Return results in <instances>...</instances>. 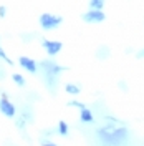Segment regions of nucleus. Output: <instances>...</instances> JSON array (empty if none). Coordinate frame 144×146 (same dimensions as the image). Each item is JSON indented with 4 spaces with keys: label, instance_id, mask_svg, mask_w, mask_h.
Here are the masks:
<instances>
[{
    "label": "nucleus",
    "instance_id": "1",
    "mask_svg": "<svg viewBox=\"0 0 144 146\" xmlns=\"http://www.w3.org/2000/svg\"><path fill=\"white\" fill-rule=\"evenodd\" d=\"M127 129L126 128L116 126V119H111L106 126H103L98 131L99 141L104 146H119L127 139Z\"/></svg>",
    "mask_w": 144,
    "mask_h": 146
},
{
    "label": "nucleus",
    "instance_id": "9",
    "mask_svg": "<svg viewBox=\"0 0 144 146\" xmlns=\"http://www.w3.org/2000/svg\"><path fill=\"white\" fill-rule=\"evenodd\" d=\"M106 0H90V9L93 10H103Z\"/></svg>",
    "mask_w": 144,
    "mask_h": 146
},
{
    "label": "nucleus",
    "instance_id": "15",
    "mask_svg": "<svg viewBox=\"0 0 144 146\" xmlns=\"http://www.w3.org/2000/svg\"><path fill=\"white\" fill-rule=\"evenodd\" d=\"M108 53H109L108 48H101V50H99V55H98V56H99V58H104V56H106Z\"/></svg>",
    "mask_w": 144,
    "mask_h": 146
},
{
    "label": "nucleus",
    "instance_id": "7",
    "mask_svg": "<svg viewBox=\"0 0 144 146\" xmlns=\"http://www.w3.org/2000/svg\"><path fill=\"white\" fill-rule=\"evenodd\" d=\"M20 65H22V68H25L27 72L30 73H36V62L35 60H32V58H28V56H20Z\"/></svg>",
    "mask_w": 144,
    "mask_h": 146
},
{
    "label": "nucleus",
    "instance_id": "11",
    "mask_svg": "<svg viewBox=\"0 0 144 146\" xmlns=\"http://www.w3.org/2000/svg\"><path fill=\"white\" fill-rule=\"evenodd\" d=\"M58 133H60L61 136H66V135H68V125H66L65 121H60V125H58Z\"/></svg>",
    "mask_w": 144,
    "mask_h": 146
},
{
    "label": "nucleus",
    "instance_id": "17",
    "mask_svg": "<svg viewBox=\"0 0 144 146\" xmlns=\"http://www.w3.org/2000/svg\"><path fill=\"white\" fill-rule=\"evenodd\" d=\"M136 56H137V58H144V48H143V50H139V52H137V55H136Z\"/></svg>",
    "mask_w": 144,
    "mask_h": 146
},
{
    "label": "nucleus",
    "instance_id": "14",
    "mask_svg": "<svg viewBox=\"0 0 144 146\" xmlns=\"http://www.w3.org/2000/svg\"><path fill=\"white\" fill-rule=\"evenodd\" d=\"M68 105H70V106H78V108H80V110L86 108V106H85V103H81V101H76V100L70 101V103H68Z\"/></svg>",
    "mask_w": 144,
    "mask_h": 146
},
{
    "label": "nucleus",
    "instance_id": "5",
    "mask_svg": "<svg viewBox=\"0 0 144 146\" xmlns=\"http://www.w3.org/2000/svg\"><path fill=\"white\" fill-rule=\"evenodd\" d=\"M42 45L45 46L46 53L50 55V56H55L56 53H60V50H61V42H52V40H42Z\"/></svg>",
    "mask_w": 144,
    "mask_h": 146
},
{
    "label": "nucleus",
    "instance_id": "8",
    "mask_svg": "<svg viewBox=\"0 0 144 146\" xmlns=\"http://www.w3.org/2000/svg\"><path fill=\"white\" fill-rule=\"evenodd\" d=\"M80 119L83 121V123H93V113H91L88 108H83L81 110V113H80Z\"/></svg>",
    "mask_w": 144,
    "mask_h": 146
},
{
    "label": "nucleus",
    "instance_id": "2",
    "mask_svg": "<svg viewBox=\"0 0 144 146\" xmlns=\"http://www.w3.org/2000/svg\"><path fill=\"white\" fill-rule=\"evenodd\" d=\"M63 70H65L63 66L56 65L55 62H52V60H45V62H42V72L45 73L46 85H48L50 90H55V88H56V76L63 72Z\"/></svg>",
    "mask_w": 144,
    "mask_h": 146
},
{
    "label": "nucleus",
    "instance_id": "3",
    "mask_svg": "<svg viewBox=\"0 0 144 146\" xmlns=\"http://www.w3.org/2000/svg\"><path fill=\"white\" fill-rule=\"evenodd\" d=\"M63 22V18L58 15H52V13H43L40 15V25L43 30H55L60 27V23Z\"/></svg>",
    "mask_w": 144,
    "mask_h": 146
},
{
    "label": "nucleus",
    "instance_id": "16",
    "mask_svg": "<svg viewBox=\"0 0 144 146\" xmlns=\"http://www.w3.org/2000/svg\"><path fill=\"white\" fill-rule=\"evenodd\" d=\"M5 13H7V9H5V7H0V17L3 18L5 17Z\"/></svg>",
    "mask_w": 144,
    "mask_h": 146
},
{
    "label": "nucleus",
    "instance_id": "6",
    "mask_svg": "<svg viewBox=\"0 0 144 146\" xmlns=\"http://www.w3.org/2000/svg\"><path fill=\"white\" fill-rule=\"evenodd\" d=\"M0 111H2L5 116H9V118L15 116V106L7 100V96H5V95H3V96H2V100H0Z\"/></svg>",
    "mask_w": 144,
    "mask_h": 146
},
{
    "label": "nucleus",
    "instance_id": "19",
    "mask_svg": "<svg viewBox=\"0 0 144 146\" xmlns=\"http://www.w3.org/2000/svg\"><path fill=\"white\" fill-rule=\"evenodd\" d=\"M43 146H58V145H55V143H45Z\"/></svg>",
    "mask_w": 144,
    "mask_h": 146
},
{
    "label": "nucleus",
    "instance_id": "18",
    "mask_svg": "<svg viewBox=\"0 0 144 146\" xmlns=\"http://www.w3.org/2000/svg\"><path fill=\"white\" fill-rule=\"evenodd\" d=\"M5 76V70H3V66H0V78H3Z\"/></svg>",
    "mask_w": 144,
    "mask_h": 146
},
{
    "label": "nucleus",
    "instance_id": "10",
    "mask_svg": "<svg viewBox=\"0 0 144 146\" xmlns=\"http://www.w3.org/2000/svg\"><path fill=\"white\" fill-rule=\"evenodd\" d=\"M65 90L68 91L70 95H78V93H80V86H78V85H73V83H68V85L65 86Z\"/></svg>",
    "mask_w": 144,
    "mask_h": 146
},
{
    "label": "nucleus",
    "instance_id": "4",
    "mask_svg": "<svg viewBox=\"0 0 144 146\" xmlns=\"http://www.w3.org/2000/svg\"><path fill=\"white\" fill-rule=\"evenodd\" d=\"M104 12L103 10H93L90 9L86 13H83V20L85 22H88V23H101V22H104Z\"/></svg>",
    "mask_w": 144,
    "mask_h": 146
},
{
    "label": "nucleus",
    "instance_id": "13",
    "mask_svg": "<svg viewBox=\"0 0 144 146\" xmlns=\"http://www.w3.org/2000/svg\"><path fill=\"white\" fill-rule=\"evenodd\" d=\"M0 58H2V60H3L5 63H9V65H13V62H12V58H9V56H7V53L3 52V48H2V46H0Z\"/></svg>",
    "mask_w": 144,
    "mask_h": 146
},
{
    "label": "nucleus",
    "instance_id": "12",
    "mask_svg": "<svg viewBox=\"0 0 144 146\" xmlns=\"http://www.w3.org/2000/svg\"><path fill=\"white\" fill-rule=\"evenodd\" d=\"M13 82L17 83L18 86H25V78H23L22 75H18V73H15V75H13Z\"/></svg>",
    "mask_w": 144,
    "mask_h": 146
}]
</instances>
